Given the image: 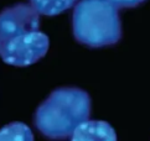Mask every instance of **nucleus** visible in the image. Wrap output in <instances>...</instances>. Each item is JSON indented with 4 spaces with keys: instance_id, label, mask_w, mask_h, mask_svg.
I'll use <instances>...</instances> for the list:
<instances>
[{
    "instance_id": "obj_1",
    "label": "nucleus",
    "mask_w": 150,
    "mask_h": 141,
    "mask_svg": "<svg viewBox=\"0 0 150 141\" xmlns=\"http://www.w3.org/2000/svg\"><path fill=\"white\" fill-rule=\"evenodd\" d=\"M48 36L40 30V14L17 3L0 11V57L15 67H27L48 51Z\"/></svg>"
},
{
    "instance_id": "obj_2",
    "label": "nucleus",
    "mask_w": 150,
    "mask_h": 141,
    "mask_svg": "<svg viewBox=\"0 0 150 141\" xmlns=\"http://www.w3.org/2000/svg\"><path fill=\"white\" fill-rule=\"evenodd\" d=\"M89 94L77 87H60L37 107L34 114L36 129L48 140L71 137L73 130L91 116Z\"/></svg>"
},
{
    "instance_id": "obj_3",
    "label": "nucleus",
    "mask_w": 150,
    "mask_h": 141,
    "mask_svg": "<svg viewBox=\"0 0 150 141\" xmlns=\"http://www.w3.org/2000/svg\"><path fill=\"white\" fill-rule=\"evenodd\" d=\"M72 31L77 42L91 48L118 43L122 39L118 8L109 0H79L72 15Z\"/></svg>"
},
{
    "instance_id": "obj_4",
    "label": "nucleus",
    "mask_w": 150,
    "mask_h": 141,
    "mask_svg": "<svg viewBox=\"0 0 150 141\" xmlns=\"http://www.w3.org/2000/svg\"><path fill=\"white\" fill-rule=\"evenodd\" d=\"M71 141H117V132L108 121L88 119L73 130Z\"/></svg>"
},
{
    "instance_id": "obj_5",
    "label": "nucleus",
    "mask_w": 150,
    "mask_h": 141,
    "mask_svg": "<svg viewBox=\"0 0 150 141\" xmlns=\"http://www.w3.org/2000/svg\"><path fill=\"white\" fill-rule=\"evenodd\" d=\"M76 1L77 0H30V5L40 15L55 16L72 8Z\"/></svg>"
},
{
    "instance_id": "obj_6",
    "label": "nucleus",
    "mask_w": 150,
    "mask_h": 141,
    "mask_svg": "<svg viewBox=\"0 0 150 141\" xmlns=\"http://www.w3.org/2000/svg\"><path fill=\"white\" fill-rule=\"evenodd\" d=\"M0 141H35V137L26 124L14 121L0 129Z\"/></svg>"
},
{
    "instance_id": "obj_7",
    "label": "nucleus",
    "mask_w": 150,
    "mask_h": 141,
    "mask_svg": "<svg viewBox=\"0 0 150 141\" xmlns=\"http://www.w3.org/2000/svg\"><path fill=\"white\" fill-rule=\"evenodd\" d=\"M112 4H114L118 9L119 8H125V9H129V8H135L138 5H140L141 3H144L145 0H109Z\"/></svg>"
}]
</instances>
